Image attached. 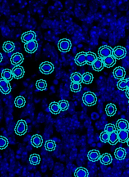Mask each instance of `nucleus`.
Instances as JSON below:
<instances>
[{
	"mask_svg": "<svg viewBox=\"0 0 129 177\" xmlns=\"http://www.w3.org/2000/svg\"><path fill=\"white\" fill-rule=\"evenodd\" d=\"M96 95L93 93L88 92L83 94L82 101L84 104L87 106H91L95 105L97 101Z\"/></svg>",
	"mask_w": 129,
	"mask_h": 177,
	"instance_id": "1",
	"label": "nucleus"
},
{
	"mask_svg": "<svg viewBox=\"0 0 129 177\" xmlns=\"http://www.w3.org/2000/svg\"><path fill=\"white\" fill-rule=\"evenodd\" d=\"M28 126L26 121L24 120H19L15 126L14 131L16 134L19 136L24 135L27 132Z\"/></svg>",
	"mask_w": 129,
	"mask_h": 177,
	"instance_id": "2",
	"label": "nucleus"
},
{
	"mask_svg": "<svg viewBox=\"0 0 129 177\" xmlns=\"http://www.w3.org/2000/svg\"><path fill=\"white\" fill-rule=\"evenodd\" d=\"M58 47L59 51L62 52H67L70 50L71 47V41L66 39H60L58 43Z\"/></svg>",
	"mask_w": 129,
	"mask_h": 177,
	"instance_id": "3",
	"label": "nucleus"
},
{
	"mask_svg": "<svg viewBox=\"0 0 129 177\" xmlns=\"http://www.w3.org/2000/svg\"><path fill=\"white\" fill-rule=\"evenodd\" d=\"M40 71L45 75H48L54 71V66L53 64L49 62L46 61L42 63L40 65Z\"/></svg>",
	"mask_w": 129,
	"mask_h": 177,
	"instance_id": "4",
	"label": "nucleus"
},
{
	"mask_svg": "<svg viewBox=\"0 0 129 177\" xmlns=\"http://www.w3.org/2000/svg\"><path fill=\"white\" fill-rule=\"evenodd\" d=\"M113 49L110 47L104 46L98 49V53L101 58L103 59L106 57L112 56Z\"/></svg>",
	"mask_w": 129,
	"mask_h": 177,
	"instance_id": "5",
	"label": "nucleus"
},
{
	"mask_svg": "<svg viewBox=\"0 0 129 177\" xmlns=\"http://www.w3.org/2000/svg\"><path fill=\"white\" fill-rule=\"evenodd\" d=\"M127 54L125 48L120 46L115 47L113 49L112 56L118 60L124 58Z\"/></svg>",
	"mask_w": 129,
	"mask_h": 177,
	"instance_id": "6",
	"label": "nucleus"
},
{
	"mask_svg": "<svg viewBox=\"0 0 129 177\" xmlns=\"http://www.w3.org/2000/svg\"><path fill=\"white\" fill-rule=\"evenodd\" d=\"M11 90V87L9 82L2 78H0V91L4 94H8Z\"/></svg>",
	"mask_w": 129,
	"mask_h": 177,
	"instance_id": "7",
	"label": "nucleus"
},
{
	"mask_svg": "<svg viewBox=\"0 0 129 177\" xmlns=\"http://www.w3.org/2000/svg\"><path fill=\"white\" fill-rule=\"evenodd\" d=\"M36 35L33 31H29L23 34L21 37L22 41L26 43L29 42L36 40Z\"/></svg>",
	"mask_w": 129,
	"mask_h": 177,
	"instance_id": "8",
	"label": "nucleus"
},
{
	"mask_svg": "<svg viewBox=\"0 0 129 177\" xmlns=\"http://www.w3.org/2000/svg\"><path fill=\"white\" fill-rule=\"evenodd\" d=\"M25 51L28 53H34L38 47V44L36 40L29 42L24 45Z\"/></svg>",
	"mask_w": 129,
	"mask_h": 177,
	"instance_id": "9",
	"label": "nucleus"
},
{
	"mask_svg": "<svg viewBox=\"0 0 129 177\" xmlns=\"http://www.w3.org/2000/svg\"><path fill=\"white\" fill-rule=\"evenodd\" d=\"M11 64L15 66L19 65L24 60L23 55L19 52L14 54L11 56L10 59Z\"/></svg>",
	"mask_w": 129,
	"mask_h": 177,
	"instance_id": "10",
	"label": "nucleus"
},
{
	"mask_svg": "<svg viewBox=\"0 0 129 177\" xmlns=\"http://www.w3.org/2000/svg\"><path fill=\"white\" fill-rule=\"evenodd\" d=\"M11 71L13 77L15 79H20L24 75V69L23 67L20 65L15 66Z\"/></svg>",
	"mask_w": 129,
	"mask_h": 177,
	"instance_id": "11",
	"label": "nucleus"
},
{
	"mask_svg": "<svg viewBox=\"0 0 129 177\" xmlns=\"http://www.w3.org/2000/svg\"><path fill=\"white\" fill-rule=\"evenodd\" d=\"M31 142L32 145L36 148L41 147L42 145L43 140L42 137L40 135L35 134L32 137Z\"/></svg>",
	"mask_w": 129,
	"mask_h": 177,
	"instance_id": "12",
	"label": "nucleus"
},
{
	"mask_svg": "<svg viewBox=\"0 0 129 177\" xmlns=\"http://www.w3.org/2000/svg\"><path fill=\"white\" fill-rule=\"evenodd\" d=\"M86 53L83 51L78 54L75 59V63L79 66H82L86 64Z\"/></svg>",
	"mask_w": 129,
	"mask_h": 177,
	"instance_id": "13",
	"label": "nucleus"
},
{
	"mask_svg": "<svg viewBox=\"0 0 129 177\" xmlns=\"http://www.w3.org/2000/svg\"><path fill=\"white\" fill-rule=\"evenodd\" d=\"M119 142L122 143L126 142L129 139V132L127 130L117 131Z\"/></svg>",
	"mask_w": 129,
	"mask_h": 177,
	"instance_id": "14",
	"label": "nucleus"
},
{
	"mask_svg": "<svg viewBox=\"0 0 129 177\" xmlns=\"http://www.w3.org/2000/svg\"><path fill=\"white\" fill-rule=\"evenodd\" d=\"M113 74L114 76L116 78L121 80L123 79L125 77L126 72L124 68L118 66L113 70Z\"/></svg>",
	"mask_w": 129,
	"mask_h": 177,
	"instance_id": "15",
	"label": "nucleus"
},
{
	"mask_svg": "<svg viewBox=\"0 0 129 177\" xmlns=\"http://www.w3.org/2000/svg\"><path fill=\"white\" fill-rule=\"evenodd\" d=\"M100 152L96 150H90L88 153V160L94 162L98 161L101 157Z\"/></svg>",
	"mask_w": 129,
	"mask_h": 177,
	"instance_id": "16",
	"label": "nucleus"
},
{
	"mask_svg": "<svg viewBox=\"0 0 129 177\" xmlns=\"http://www.w3.org/2000/svg\"><path fill=\"white\" fill-rule=\"evenodd\" d=\"M116 130H127L129 129V123L128 121L123 119L118 120L116 124Z\"/></svg>",
	"mask_w": 129,
	"mask_h": 177,
	"instance_id": "17",
	"label": "nucleus"
},
{
	"mask_svg": "<svg viewBox=\"0 0 129 177\" xmlns=\"http://www.w3.org/2000/svg\"><path fill=\"white\" fill-rule=\"evenodd\" d=\"M104 65L107 68L112 67L116 63V59L112 55L102 59Z\"/></svg>",
	"mask_w": 129,
	"mask_h": 177,
	"instance_id": "18",
	"label": "nucleus"
},
{
	"mask_svg": "<svg viewBox=\"0 0 129 177\" xmlns=\"http://www.w3.org/2000/svg\"><path fill=\"white\" fill-rule=\"evenodd\" d=\"M92 65L93 69L96 71H101L104 66L102 59L101 58H97Z\"/></svg>",
	"mask_w": 129,
	"mask_h": 177,
	"instance_id": "19",
	"label": "nucleus"
},
{
	"mask_svg": "<svg viewBox=\"0 0 129 177\" xmlns=\"http://www.w3.org/2000/svg\"><path fill=\"white\" fill-rule=\"evenodd\" d=\"M89 173L87 170L84 167H80L75 170L74 176L75 177H88Z\"/></svg>",
	"mask_w": 129,
	"mask_h": 177,
	"instance_id": "20",
	"label": "nucleus"
},
{
	"mask_svg": "<svg viewBox=\"0 0 129 177\" xmlns=\"http://www.w3.org/2000/svg\"><path fill=\"white\" fill-rule=\"evenodd\" d=\"M102 164L107 165L110 164L112 162V159L111 155L108 153L103 154L100 159Z\"/></svg>",
	"mask_w": 129,
	"mask_h": 177,
	"instance_id": "21",
	"label": "nucleus"
},
{
	"mask_svg": "<svg viewBox=\"0 0 129 177\" xmlns=\"http://www.w3.org/2000/svg\"><path fill=\"white\" fill-rule=\"evenodd\" d=\"M117 110V109L115 105L111 103L106 106L105 108L106 114L110 117L114 115L116 113Z\"/></svg>",
	"mask_w": 129,
	"mask_h": 177,
	"instance_id": "22",
	"label": "nucleus"
},
{
	"mask_svg": "<svg viewBox=\"0 0 129 177\" xmlns=\"http://www.w3.org/2000/svg\"><path fill=\"white\" fill-rule=\"evenodd\" d=\"M126 150L122 147H119L117 148L114 152L116 158L119 160L124 159L126 157Z\"/></svg>",
	"mask_w": 129,
	"mask_h": 177,
	"instance_id": "23",
	"label": "nucleus"
},
{
	"mask_svg": "<svg viewBox=\"0 0 129 177\" xmlns=\"http://www.w3.org/2000/svg\"><path fill=\"white\" fill-rule=\"evenodd\" d=\"M129 80L128 79L120 80L118 83L117 86L119 89L123 91L129 88Z\"/></svg>",
	"mask_w": 129,
	"mask_h": 177,
	"instance_id": "24",
	"label": "nucleus"
},
{
	"mask_svg": "<svg viewBox=\"0 0 129 177\" xmlns=\"http://www.w3.org/2000/svg\"><path fill=\"white\" fill-rule=\"evenodd\" d=\"M118 142L119 139L117 131H114L109 134L108 142L110 145H115Z\"/></svg>",
	"mask_w": 129,
	"mask_h": 177,
	"instance_id": "25",
	"label": "nucleus"
},
{
	"mask_svg": "<svg viewBox=\"0 0 129 177\" xmlns=\"http://www.w3.org/2000/svg\"><path fill=\"white\" fill-rule=\"evenodd\" d=\"M93 76L92 73L89 72L85 73L82 76V82L86 84L92 83L93 80Z\"/></svg>",
	"mask_w": 129,
	"mask_h": 177,
	"instance_id": "26",
	"label": "nucleus"
},
{
	"mask_svg": "<svg viewBox=\"0 0 129 177\" xmlns=\"http://www.w3.org/2000/svg\"><path fill=\"white\" fill-rule=\"evenodd\" d=\"M41 158L39 154H34L30 155L29 161L30 164L35 166L40 164Z\"/></svg>",
	"mask_w": 129,
	"mask_h": 177,
	"instance_id": "27",
	"label": "nucleus"
},
{
	"mask_svg": "<svg viewBox=\"0 0 129 177\" xmlns=\"http://www.w3.org/2000/svg\"><path fill=\"white\" fill-rule=\"evenodd\" d=\"M49 108L50 111L53 114H57L61 111L59 106L58 103L56 102H53L50 103Z\"/></svg>",
	"mask_w": 129,
	"mask_h": 177,
	"instance_id": "28",
	"label": "nucleus"
},
{
	"mask_svg": "<svg viewBox=\"0 0 129 177\" xmlns=\"http://www.w3.org/2000/svg\"><path fill=\"white\" fill-rule=\"evenodd\" d=\"M3 50L6 53H10L13 51L15 47L14 43L10 41L5 42L3 45Z\"/></svg>",
	"mask_w": 129,
	"mask_h": 177,
	"instance_id": "29",
	"label": "nucleus"
},
{
	"mask_svg": "<svg viewBox=\"0 0 129 177\" xmlns=\"http://www.w3.org/2000/svg\"><path fill=\"white\" fill-rule=\"evenodd\" d=\"M1 76L2 78L9 82L12 80L13 77L11 70L8 69L3 70Z\"/></svg>",
	"mask_w": 129,
	"mask_h": 177,
	"instance_id": "30",
	"label": "nucleus"
},
{
	"mask_svg": "<svg viewBox=\"0 0 129 177\" xmlns=\"http://www.w3.org/2000/svg\"><path fill=\"white\" fill-rule=\"evenodd\" d=\"M97 57L94 53L89 51L86 53V64L92 65L94 62L97 60Z\"/></svg>",
	"mask_w": 129,
	"mask_h": 177,
	"instance_id": "31",
	"label": "nucleus"
},
{
	"mask_svg": "<svg viewBox=\"0 0 129 177\" xmlns=\"http://www.w3.org/2000/svg\"><path fill=\"white\" fill-rule=\"evenodd\" d=\"M26 102L25 98L22 96L17 97L14 101L15 106L19 108L24 107L25 105Z\"/></svg>",
	"mask_w": 129,
	"mask_h": 177,
	"instance_id": "32",
	"label": "nucleus"
},
{
	"mask_svg": "<svg viewBox=\"0 0 129 177\" xmlns=\"http://www.w3.org/2000/svg\"><path fill=\"white\" fill-rule=\"evenodd\" d=\"M45 148L47 151H51L55 150L56 145L55 142L51 140H49L45 142Z\"/></svg>",
	"mask_w": 129,
	"mask_h": 177,
	"instance_id": "33",
	"label": "nucleus"
},
{
	"mask_svg": "<svg viewBox=\"0 0 129 177\" xmlns=\"http://www.w3.org/2000/svg\"><path fill=\"white\" fill-rule=\"evenodd\" d=\"M71 80L72 82L81 84L82 82V76L79 73H73L71 76Z\"/></svg>",
	"mask_w": 129,
	"mask_h": 177,
	"instance_id": "34",
	"label": "nucleus"
},
{
	"mask_svg": "<svg viewBox=\"0 0 129 177\" xmlns=\"http://www.w3.org/2000/svg\"><path fill=\"white\" fill-rule=\"evenodd\" d=\"M36 85L37 89L43 91L46 89L47 84L46 81L41 79L37 81Z\"/></svg>",
	"mask_w": 129,
	"mask_h": 177,
	"instance_id": "35",
	"label": "nucleus"
},
{
	"mask_svg": "<svg viewBox=\"0 0 129 177\" xmlns=\"http://www.w3.org/2000/svg\"><path fill=\"white\" fill-rule=\"evenodd\" d=\"M8 140L5 137L0 136V150H2L6 148L9 144Z\"/></svg>",
	"mask_w": 129,
	"mask_h": 177,
	"instance_id": "36",
	"label": "nucleus"
},
{
	"mask_svg": "<svg viewBox=\"0 0 129 177\" xmlns=\"http://www.w3.org/2000/svg\"><path fill=\"white\" fill-rule=\"evenodd\" d=\"M58 103L61 111H65L69 108V102L65 100L60 101Z\"/></svg>",
	"mask_w": 129,
	"mask_h": 177,
	"instance_id": "37",
	"label": "nucleus"
},
{
	"mask_svg": "<svg viewBox=\"0 0 129 177\" xmlns=\"http://www.w3.org/2000/svg\"><path fill=\"white\" fill-rule=\"evenodd\" d=\"M71 90L72 92H78L80 91L81 88L80 84L72 82L70 86Z\"/></svg>",
	"mask_w": 129,
	"mask_h": 177,
	"instance_id": "38",
	"label": "nucleus"
},
{
	"mask_svg": "<svg viewBox=\"0 0 129 177\" xmlns=\"http://www.w3.org/2000/svg\"><path fill=\"white\" fill-rule=\"evenodd\" d=\"M105 131L110 134L111 133L117 130L114 124H109L105 125L104 129Z\"/></svg>",
	"mask_w": 129,
	"mask_h": 177,
	"instance_id": "39",
	"label": "nucleus"
},
{
	"mask_svg": "<svg viewBox=\"0 0 129 177\" xmlns=\"http://www.w3.org/2000/svg\"><path fill=\"white\" fill-rule=\"evenodd\" d=\"M109 134L108 133L104 131L101 133L100 136L101 141L103 142H108Z\"/></svg>",
	"mask_w": 129,
	"mask_h": 177,
	"instance_id": "40",
	"label": "nucleus"
},
{
	"mask_svg": "<svg viewBox=\"0 0 129 177\" xmlns=\"http://www.w3.org/2000/svg\"><path fill=\"white\" fill-rule=\"evenodd\" d=\"M126 94L127 97L128 99H129V88H128V89L126 90Z\"/></svg>",
	"mask_w": 129,
	"mask_h": 177,
	"instance_id": "41",
	"label": "nucleus"
},
{
	"mask_svg": "<svg viewBox=\"0 0 129 177\" xmlns=\"http://www.w3.org/2000/svg\"><path fill=\"white\" fill-rule=\"evenodd\" d=\"M3 59V56L2 54L0 53V63L2 61Z\"/></svg>",
	"mask_w": 129,
	"mask_h": 177,
	"instance_id": "42",
	"label": "nucleus"
},
{
	"mask_svg": "<svg viewBox=\"0 0 129 177\" xmlns=\"http://www.w3.org/2000/svg\"><path fill=\"white\" fill-rule=\"evenodd\" d=\"M127 143V145L128 146H129V140L126 142Z\"/></svg>",
	"mask_w": 129,
	"mask_h": 177,
	"instance_id": "43",
	"label": "nucleus"
}]
</instances>
